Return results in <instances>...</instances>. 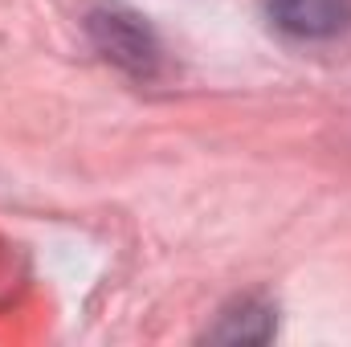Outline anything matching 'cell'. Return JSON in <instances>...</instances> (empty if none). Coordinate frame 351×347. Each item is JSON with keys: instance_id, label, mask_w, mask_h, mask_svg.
I'll list each match as a JSON object with an SVG mask.
<instances>
[{"instance_id": "7a4b0ae2", "label": "cell", "mask_w": 351, "mask_h": 347, "mask_svg": "<svg viewBox=\"0 0 351 347\" xmlns=\"http://www.w3.org/2000/svg\"><path fill=\"white\" fill-rule=\"evenodd\" d=\"M265 16L290 37L323 41L351 29V0H265Z\"/></svg>"}, {"instance_id": "6da1fadb", "label": "cell", "mask_w": 351, "mask_h": 347, "mask_svg": "<svg viewBox=\"0 0 351 347\" xmlns=\"http://www.w3.org/2000/svg\"><path fill=\"white\" fill-rule=\"evenodd\" d=\"M90 37L106 62H114L131 78H156L160 70V41L156 33L123 8H98L90 12Z\"/></svg>"}, {"instance_id": "3957f363", "label": "cell", "mask_w": 351, "mask_h": 347, "mask_svg": "<svg viewBox=\"0 0 351 347\" xmlns=\"http://www.w3.org/2000/svg\"><path fill=\"white\" fill-rule=\"evenodd\" d=\"M269 335H274V307L258 298H241L233 311L221 315L213 331H204V339H217V344H265Z\"/></svg>"}]
</instances>
